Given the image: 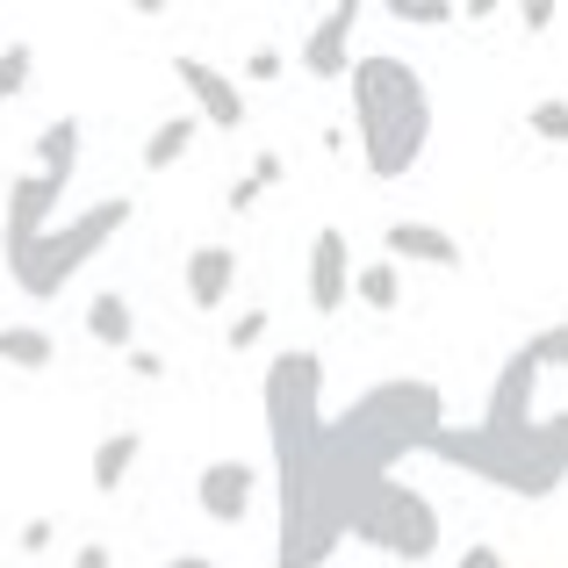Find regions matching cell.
<instances>
[{
    "instance_id": "cell-21",
    "label": "cell",
    "mask_w": 568,
    "mask_h": 568,
    "mask_svg": "<svg viewBox=\"0 0 568 568\" xmlns=\"http://www.w3.org/2000/svg\"><path fill=\"white\" fill-rule=\"evenodd\" d=\"M526 130H532L540 144H568V101H561V94L532 101V109H526Z\"/></svg>"
},
{
    "instance_id": "cell-12",
    "label": "cell",
    "mask_w": 568,
    "mask_h": 568,
    "mask_svg": "<svg viewBox=\"0 0 568 568\" xmlns=\"http://www.w3.org/2000/svg\"><path fill=\"white\" fill-rule=\"evenodd\" d=\"M173 80L194 94V123H216V130H245V94H237L231 72H216L209 58H173Z\"/></svg>"
},
{
    "instance_id": "cell-19",
    "label": "cell",
    "mask_w": 568,
    "mask_h": 568,
    "mask_svg": "<svg viewBox=\"0 0 568 568\" xmlns=\"http://www.w3.org/2000/svg\"><path fill=\"white\" fill-rule=\"evenodd\" d=\"M353 295H361L375 317H396V303H403V274L388 260H367V266H353Z\"/></svg>"
},
{
    "instance_id": "cell-9",
    "label": "cell",
    "mask_w": 568,
    "mask_h": 568,
    "mask_svg": "<svg viewBox=\"0 0 568 568\" xmlns=\"http://www.w3.org/2000/svg\"><path fill=\"white\" fill-rule=\"evenodd\" d=\"M252 497H260V468L237 460V454L209 460V468L194 475V504H202V518H216V526H245Z\"/></svg>"
},
{
    "instance_id": "cell-13",
    "label": "cell",
    "mask_w": 568,
    "mask_h": 568,
    "mask_svg": "<svg viewBox=\"0 0 568 568\" xmlns=\"http://www.w3.org/2000/svg\"><path fill=\"white\" fill-rule=\"evenodd\" d=\"M382 245H388V266H396V260H417V266H460V237L439 231V223H417V216L388 223Z\"/></svg>"
},
{
    "instance_id": "cell-25",
    "label": "cell",
    "mask_w": 568,
    "mask_h": 568,
    "mask_svg": "<svg viewBox=\"0 0 568 568\" xmlns=\"http://www.w3.org/2000/svg\"><path fill=\"white\" fill-rule=\"evenodd\" d=\"M260 338H266V310H245V317H237L231 332H223V346H231V353H252Z\"/></svg>"
},
{
    "instance_id": "cell-3",
    "label": "cell",
    "mask_w": 568,
    "mask_h": 568,
    "mask_svg": "<svg viewBox=\"0 0 568 568\" xmlns=\"http://www.w3.org/2000/svg\"><path fill=\"white\" fill-rule=\"evenodd\" d=\"M324 432H332L353 460H367L375 475H396V460L425 454L446 432V403H439L432 382L396 375V382H375L367 396H353L338 417H324Z\"/></svg>"
},
{
    "instance_id": "cell-11",
    "label": "cell",
    "mask_w": 568,
    "mask_h": 568,
    "mask_svg": "<svg viewBox=\"0 0 568 568\" xmlns=\"http://www.w3.org/2000/svg\"><path fill=\"white\" fill-rule=\"evenodd\" d=\"M353 22H361V0H338L317 14V29L303 37V72L317 87H338V72H353Z\"/></svg>"
},
{
    "instance_id": "cell-15",
    "label": "cell",
    "mask_w": 568,
    "mask_h": 568,
    "mask_svg": "<svg viewBox=\"0 0 568 568\" xmlns=\"http://www.w3.org/2000/svg\"><path fill=\"white\" fill-rule=\"evenodd\" d=\"M87 338L109 346V353H130V346H138V310H130L115 288L94 295V303H87Z\"/></svg>"
},
{
    "instance_id": "cell-22",
    "label": "cell",
    "mask_w": 568,
    "mask_h": 568,
    "mask_svg": "<svg viewBox=\"0 0 568 568\" xmlns=\"http://www.w3.org/2000/svg\"><path fill=\"white\" fill-rule=\"evenodd\" d=\"M29 72H37V43H8V51H0V101L22 94Z\"/></svg>"
},
{
    "instance_id": "cell-24",
    "label": "cell",
    "mask_w": 568,
    "mask_h": 568,
    "mask_svg": "<svg viewBox=\"0 0 568 568\" xmlns=\"http://www.w3.org/2000/svg\"><path fill=\"white\" fill-rule=\"evenodd\" d=\"M526 353L540 361V375H561V367H568V317H561V324H547L540 338H526Z\"/></svg>"
},
{
    "instance_id": "cell-28",
    "label": "cell",
    "mask_w": 568,
    "mask_h": 568,
    "mask_svg": "<svg viewBox=\"0 0 568 568\" xmlns=\"http://www.w3.org/2000/svg\"><path fill=\"white\" fill-rule=\"evenodd\" d=\"M454 568H504V555H497V547H468Z\"/></svg>"
},
{
    "instance_id": "cell-31",
    "label": "cell",
    "mask_w": 568,
    "mask_h": 568,
    "mask_svg": "<svg viewBox=\"0 0 568 568\" xmlns=\"http://www.w3.org/2000/svg\"><path fill=\"white\" fill-rule=\"evenodd\" d=\"M72 568H115V561H109V547H80V555H72Z\"/></svg>"
},
{
    "instance_id": "cell-29",
    "label": "cell",
    "mask_w": 568,
    "mask_h": 568,
    "mask_svg": "<svg viewBox=\"0 0 568 568\" xmlns=\"http://www.w3.org/2000/svg\"><path fill=\"white\" fill-rule=\"evenodd\" d=\"M43 540H51V518H29V526H22V555H37Z\"/></svg>"
},
{
    "instance_id": "cell-18",
    "label": "cell",
    "mask_w": 568,
    "mask_h": 568,
    "mask_svg": "<svg viewBox=\"0 0 568 568\" xmlns=\"http://www.w3.org/2000/svg\"><path fill=\"white\" fill-rule=\"evenodd\" d=\"M194 138H202V123L194 115H166V123L144 138V173H166V166H181V159L194 152Z\"/></svg>"
},
{
    "instance_id": "cell-26",
    "label": "cell",
    "mask_w": 568,
    "mask_h": 568,
    "mask_svg": "<svg viewBox=\"0 0 568 568\" xmlns=\"http://www.w3.org/2000/svg\"><path fill=\"white\" fill-rule=\"evenodd\" d=\"M274 72H281V51H274V43H260V51L245 58V80H274Z\"/></svg>"
},
{
    "instance_id": "cell-27",
    "label": "cell",
    "mask_w": 568,
    "mask_h": 568,
    "mask_svg": "<svg viewBox=\"0 0 568 568\" xmlns=\"http://www.w3.org/2000/svg\"><path fill=\"white\" fill-rule=\"evenodd\" d=\"M130 375L159 382V375H166V361H159V353H144V346H130Z\"/></svg>"
},
{
    "instance_id": "cell-8",
    "label": "cell",
    "mask_w": 568,
    "mask_h": 568,
    "mask_svg": "<svg viewBox=\"0 0 568 568\" xmlns=\"http://www.w3.org/2000/svg\"><path fill=\"white\" fill-rule=\"evenodd\" d=\"M532 388H540V361H532V353L518 346L511 361L497 367V382H489V403H483V417H475V425L497 432V439L526 432V425H532Z\"/></svg>"
},
{
    "instance_id": "cell-23",
    "label": "cell",
    "mask_w": 568,
    "mask_h": 568,
    "mask_svg": "<svg viewBox=\"0 0 568 568\" xmlns=\"http://www.w3.org/2000/svg\"><path fill=\"white\" fill-rule=\"evenodd\" d=\"M388 14L410 29H446L454 22V0H388Z\"/></svg>"
},
{
    "instance_id": "cell-16",
    "label": "cell",
    "mask_w": 568,
    "mask_h": 568,
    "mask_svg": "<svg viewBox=\"0 0 568 568\" xmlns=\"http://www.w3.org/2000/svg\"><path fill=\"white\" fill-rule=\"evenodd\" d=\"M138 454H144V432H109V439L94 446V460H87V475H94V489H101V497H115V489L130 483V468H138Z\"/></svg>"
},
{
    "instance_id": "cell-17",
    "label": "cell",
    "mask_w": 568,
    "mask_h": 568,
    "mask_svg": "<svg viewBox=\"0 0 568 568\" xmlns=\"http://www.w3.org/2000/svg\"><path fill=\"white\" fill-rule=\"evenodd\" d=\"M0 361L22 367V375H43V367L58 361V338L43 332V324H0Z\"/></svg>"
},
{
    "instance_id": "cell-10",
    "label": "cell",
    "mask_w": 568,
    "mask_h": 568,
    "mask_svg": "<svg viewBox=\"0 0 568 568\" xmlns=\"http://www.w3.org/2000/svg\"><path fill=\"white\" fill-rule=\"evenodd\" d=\"M353 303V245L338 223H324L317 237H310V310L317 317H338V310Z\"/></svg>"
},
{
    "instance_id": "cell-2",
    "label": "cell",
    "mask_w": 568,
    "mask_h": 568,
    "mask_svg": "<svg viewBox=\"0 0 568 568\" xmlns=\"http://www.w3.org/2000/svg\"><path fill=\"white\" fill-rule=\"evenodd\" d=\"M425 454L446 460V468H460V475H475V483H489V489H511V497L540 504L568 483V410L532 417L511 439H497V432H483V425H446Z\"/></svg>"
},
{
    "instance_id": "cell-20",
    "label": "cell",
    "mask_w": 568,
    "mask_h": 568,
    "mask_svg": "<svg viewBox=\"0 0 568 568\" xmlns=\"http://www.w3.org/2000/svg\"><path fill=\"white\" fill-rule=\"evenodd\" d=\"M281 173H288V166H281V152H260L245 166V181H231V209H237V216H245V209H260V194L281 187Z\"/></svg>"
},
{
    "instance_id": "cell-6",
    "label": "cell",
    "mask_w": 568,
    "mask_h": 568,
    "mask_svg": "<svg viewBox=\"0 0 568 568\" xmlns=\"http://www.w3.org/2000/svg\"><path fill=\"white\" fill-rule=\"evenodd\" d=\"M80 138H87L80 115H58V123L37 130V166L8 187V260H14V252H29L58 223V202H65L72 166H80Z\"/></svg>"
},
{
    "instance_id": "cell-32",
    "label": "cell",
    "mask_w": 568,
    "mask_h": 568,
    "mask_svg": "<svg viewBox=\"0 0 568 568\" xmlns=\"http://www.w3.org/2000/svg\"><path fill=\"white\" fill-rule=\"evenodd\" d=\"M166 568H209V561L202 555H181V561H166Z\"/></svg>"
},
{
    "instance_id": "cell-4",
    "label": "cell",
    "mask_w": 568,
    "mask_h": 568,
    "mask_svg": "<svg viewBox=\"0 0 568 568\" xmlns=\"http://www.w3.org/2000/svg\"><path fill=\"white\" fill-rule=\"evenodd\" d=\"M260 410H266V446H274V483H281V511L303 489V468L324 439V353L288 346L260 382Z\"/></svg>"
},
{
    "instance_id": "cell-30",
    "label": "cell",
    "mask_w": 568,
    "mask_h": 568,
    "mask_svg": "<svg viewBox=\"0 0 568 568\" xmlns=\"http://www.w3.org/2000/svg\"><path fill=\"white\" fill-rule=\"evenodd\" d=\"M518 22H526V29H547V22H555V8H547V0H526V8H518Z\"/></svg>"
},
{
    "instance_id": "cell-1",
    "label": "cell",
    "mask_w": 568,
    "mask_h": 568,
    "mask_svg": "<svg viewBox=\"0 0 568 568\" xmlns=\"http://www.w3.org/2000/svg\"><path fill=\"white\" fill-rule=\"evenodd\" d=\"M346 94H353V130H361L367 173H375V181H410L425 144H432L425 72L396 51H367V58H353Z\"/></svg>"
},
{
    "instance_id": "cell-14",
    "label": "cell",
    "mask_w": 568,
    "mask_h": 568,
    "mask_svg": "<svg viewBox=\"0 0 568 568\" xmlns=\"http://www.w3.org/2000/svg\"><path fill=\"white\" fill-rule=\"evenodd\" d=\"M231 288H237V252L231 245H194L187 252V303L194 310H223Z\"/></svg>"
},
{
    "instance_id": "cell-7",
    "label": "cell",
    "mask_w": 568,
    "mask_h": 568,
    "mask_svg": "<svg viewBox=\"0 0 568 568\" xmlns=\"http://www.w3.org/2000/svg\"><path fill=\"white\" fill-rule=\"evenodd\" d=\"M346 540L375 547V555H396V561H432L446 547V526H439V504H432L425 489H410L403 475H382Z\"/></svg>"
},
{
    "instance_id": "cell-5",
    "label": "cell",
    "mask_w": 568,
    "mask_h": 568,
    "mask_svg": "<svg viewBox=\"0 0 568 568\" xmlns=\"http://www.w3.org/2000/svg\"><path fill=\"white\" fill-rule=\"evenodd\" d=\"M130 216H138V209H130V194H109V202L80 209V216H58L37 245L8 260V281L29 295V303H58V295H65L72 281H80L87 266H94L101 252L130 231Z\"/></svg>"
}]
</instances>
